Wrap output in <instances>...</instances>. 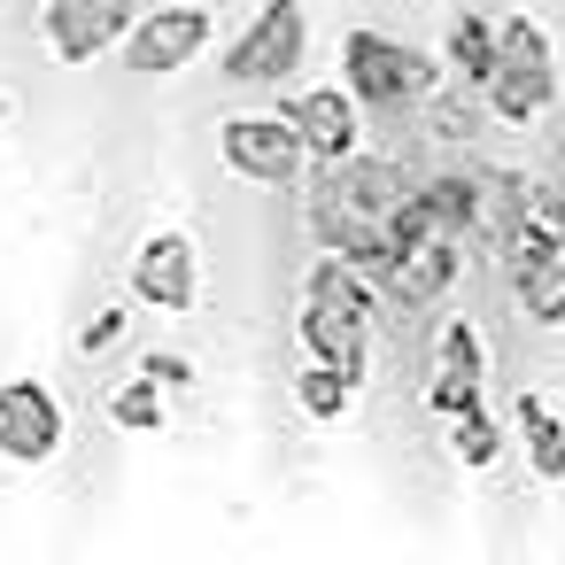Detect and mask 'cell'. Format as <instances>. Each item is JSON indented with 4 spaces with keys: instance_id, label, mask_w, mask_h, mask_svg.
Segmentation results:
<instances>
[{
    "instance_id": "4",
    "label": "cell",
    "mask_w": 565,
    "mask_h": 565,
    "mask_svg": "<svg viewBox=\"0 0 565 565\" xmlns=\"http://www.w3.org/2000/svg\"><path fill=\"white\" fill-rule=\"evenodd\" d=\"M310 55V17L302 0H264V9L248 17V32L225 47V78L233 86H287Z\"/></svg>"
},
{
    "instance_id": "20",
    "label": "cell",
    "mask_w": 565,
    "mask_h": 565,
    "mask_svg": "<svg viewBox=\"0 0 565 565\" xmlns=\"http://www.w3.org/2000/svg\"><path fill=\"white\" fill-rule=\"evenodd\" d=\"M542 225H550V233H557V241H565V186H557V194H550V202H542Z\"/></svg>"
},
{
    "instance_id": "14",
    "label": "cell",
    "mask_w": 565,
    "mask_h": 565,
    "mask_svg": "<svg viewBox=\"0 0 565 565\" xmlns=\"http://www.w3.org/2000/svg\"><path fill=\"white\" fill-rule=\"evenodd\" d=\"M511 426H519V441H526V465H534V480H565V418H557L542 395H519Z\"/></svg>"
},
{
    "instance_id": "2",
    "label": "cell",
    "mask_w": 565,
    "mask_h": 565,
    "mask_svg": "<svg viewBox=\"0 0 565 565\" xmlns=\"http://www.w3.org/2000/svg\"><path fill=\"white\" fill-rule=\"evenodd\" d=\"M480 102H488L503 125H534V117L557 102V47H550V32H542L534 17H519V9L495 17V63H488Z\"/></svg>"
},
{
    "instance_id": "8",
    "label": "cell",
    "mask_w": 565,
    "mask_h": 565,
    "mask_svg": "<svg viewBox=\"0 0 565 565\" xmlns=\"http://www.w3.org/2000/svg\"><path fill=\"white\" fill-rule=\"evenodd\" d=\"M63 434H71V418L47 380H0V457L9 465H47L63 449Z\"/></svg>"
},
{
    "instance_id": "10",
    "label": "cell",
    "mask_w": 565,
    "mask_h": 565,
    "mask_svg": "<svg viewBox=\"0 0 565 565\" xmlns=\"http://www.w3.org/2000/svg\"><path fill=\"white\" fill-rule=\"evenodd\" d=\"M426 403H434V418H457V411L488 403V349H480V326L472 318H441L434 372H426Z\"/></svg>"
},
{
    "instance_id": "16",
    "label": "cell",
    "mask_w": 565,
    "mask_h": 565,
    "mask_svg": "<svg viewBox=\"0 0 565 565\" xmlns=\"http://www.w3.org/2000/svg\"><path fill=\"white\" fill-rule=\"evenodd\" d=\"M449 426V457L465 465V472H488L495 457H503V426L488 418V403H472V411H457V418H441Z\"/></svg>"
},
{
    "instance_id": "19",
    "label": "cell",
    "mask_w": 565,
    "mask_h": 565,
    "mask_svg": "<svg viewBox=\"0 0 565 565\" xmlns=\"http://www.w3.org/2000/svg\"><path fill=\"white\" fill-rule=\"evenodd\" d=\"M117 333H125V318H117V310H102V318H94V333H86V349H109Z\"/></svg>"
},
{
    "instance_id": "15",
    "label": "cell",
    "mask_w": 565,
    "mask_h": 565,
    "mask_svg": "<svg viewBox=\"0 0 565 565\" xmlns=\"http://www.w3.org/2000/svg\"><path fill=\"white\" fill-rule=\"evenodd\" d=\"M349 395H356V380H349L341 364H326V356H302V372H295V403H302L318 426H333V418L349 411Z\"/></svg>"
},
{
    "instance_id": "6",
    "label": "cell",
    "mask_w": 565,
    "mask_h": 565,
    "mask_svg": "<svg viewBox=\"0 0 565 565\" xmlns=\"http://www.w3.org/2000/svg\"><path fill=\"white\" fill-rule=\"evenodd\" d=\"M217 148H225V171L248 179V186H295V179L310 171V156H302V140H295V125H287L279 109H241V117H225Z\"/></svg>"
},
{
    "instance_id": "12",
    "label": "cell",
    "mask_w": 565,
    "mask_h": 565,
    "mask_svg": "<svg viewBox=\"0 0 565 565\" xmlns=\"http://www.w3.org/2000/svg\"><path fill=\"white\" fill-rule=\"evenodd\" d=\"M132 9H140V0H47L40 24H47L55 63H94V55H109V47L132 32Z\"/></svg>"
},
{
    "instance_id": "11",
    "label": "cell",
    "mask_w": 565,
    "mask_h": 565,
    "mask_svg": "<svg viewBox=\"0 0 565 565\" xmlns=\"http://www.w3.org/2000/svg\"><path fill=\"white\" fill-rule=\"evenodd\" d=\"M511 302H519L526 326L565 333V241L550 225H534L519 241V256H511Z\"/></svg>"
},
{
    "instance_id": "5",
    "label": "cell",
    "mask_w": 565,
    "mask_h": 565,
    "mask_svg": "<svg viewBox=\"0 0 565 565\" xmlns=\"http://www.w3.org/2000/svg\"><path fill=\"white\" fill-rule=\"evenodd\" d=\"M210 47V9L202 0H163V9H140L132 32L117 40L125 71L132 78H171V71H194V55Z\"/></svg>"
},
{
    "instance_id": "18",
    "label": "cell",
    "mask_w": 565,
    "mask_h": 565,
    "mask_svg": "<svg viewBox=\"0 0 565 565\" xmlns=\"http://www.w3.org/2000/svg\"><path fill=\"white\" fill-rule=\"evenodd\" d=\"M140 372H148V380H156V387H163V395H171V387H186V380H194V364H186V356H171V349H156V356H148V364H140Z\"/></svg>"
},
{
    "instance_id": "1",
    "label": "cell",
    "mask_w": 565,
    "mask_h": 565,
    "mask_svg": "<svg viewBox=\"0 0 565 565\" xmlns=\"http://www.w3.org/2000/svg\"><path fill=\"white\" fill-rule=\"evenodd\" d=\"M372 326H380V295H372V271L341 248H326L302 279V356H326L341 364L356 387L372 372Z\"/></svg>"
},
{
    "instance_id": "17",
    "label": "cell",
    "mask_w": 565,
    "mask_h": 565,
    "mask_svg": "<svg viewBox=\"0 0 565 565\" xmlns=\"http://www.w3.org/2000/svg\"><path fill=\"white\" fill-rule=\"evenodd\" d=\"M109 418H117L125 434H156V426H163V387H156L148 372H132V380L109 395Z\"/></svg>"
},
{
    "instance_id": "13",
    "label": "cell",
    "mask_w": 565,
    "mask_h": 565,
    "mask_svg": "<svg viewBox=\"0 0 565 565\" xmlns=\"http://www.w3.org/2000/svg\"><path fill=\"white\" fill-rule=\"evenodd\" d=\"M488 63H495V17H449V40H441V78H457V86H488Z\"/></svg>"
},
{
    "instance_id": "9",
    "label": "cell",
    "mask_w": 565,
    "mask_h": 565,
    "mask_svg": "<svg viewBox=\"0 0 565 565\" xmlns=\"http://www.w3.org/2000/svg\"><path fill=\"white\" fill-rule=\"evenodd\" d=\"M132 302H148L163 318L202 302V248H194V233H148L132 248Z\"/></svg>"
},
{
    "instance_id": "7",
    "label": "cell",
    "mask_w": 565,
    "mask_h": 565,
    "mask_svg": "<svg viewBox=\"0 0 565 565\" xmlns=\"http://www.w3.org/2000/svg\"><path fill=\"white\" fill-rule=\"evenodd\" d=\"M279 117L295 125L302 156H310L318 171H333V163H349V156L364 148V109H356L349 86H302V94L279 102Z\"/></svg>"
},
{
    "instance_id": "3",
    "label": "cell",
    "mask_w": 565,
    "mask_h": 565,
    "mask_svg": "<svg viewBox=\"0 0 565 565\" xmlns=\"http://www.w3.org/2000/svg\"><path fill=\"white\" fill-rule=\"evenodd\" d=\"M341 86L356 94V109H411L418 94L441 86V63L418 55L411 40H387V32H349L341 40Z\"/></svg>"
}]
</instances>
